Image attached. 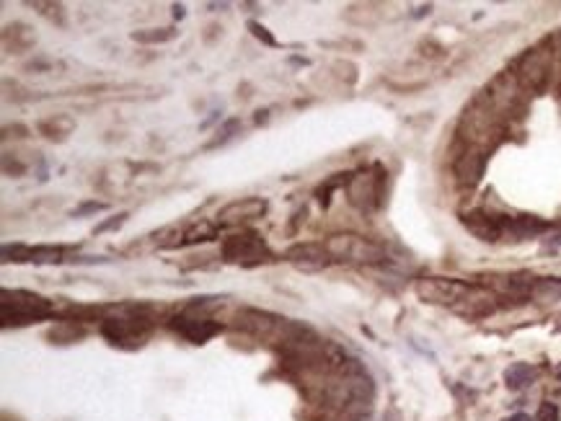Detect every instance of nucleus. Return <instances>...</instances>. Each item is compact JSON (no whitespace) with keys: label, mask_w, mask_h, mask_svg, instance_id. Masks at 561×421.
I'll list each match as a JSON object with an SVG mask.
<instances>
[{"label":"nucleus","mask_w":561,"mask_h":421,"mask_svg":"<svg viewBox=\"0 0 561 421\" xmlns=\"http://www.w3.org/2000/svg\"><path fill=\"white\" fill-rule=\"evenodd\" d=\"M536 297L543 300H559L561 297V279H538L536 285Z\"/></svg>","instance_id":"19"},{"label":"nucleus","mask_w":561,"mask_h":421,"mask_svg":"<svg viewBox=\"0 0 561 421\" xmlns=\"http://www.w3.org/2000/svg\"><path fill=\"white\" fill-rule=\"evenodd\" d=\"M507 421H533L530 416H525V413H515V416H510Z\"/></svg>","instance_id":"25"},{"label":"nucleus","mask_w":561,"mask_h":421,"mask_svg":"<svg viewBox=\"0 0 561 421\" xmlns=\"http://www.w3.org/2000/svg\"><path fill=\"white\" fill-rule=\"evenodd\" d=\"M3 41H6V47L13 49V52H24V49L34 47L37 37H34V32L26 24H13V26H6Z\"/></svg>","instance_id":"14"},{"label":"nucleus","mask_w":561,"mask_h":421,"mask_svg":"<svg viewBox=\"0 0 561 421\" xmlns=\"http://www.w3.org/2000/svg\"><path fill=\"white\" fill-rule=\"evenodd\" d=\"M536 421H559V406L551 403V401H543L538 406Z\"/></svg>","instance_id":"21"},{"label":"nucleus","mask_w":561,"mask_h":421,"mask_svg":"<svg viewBox=\"0 0 561 421\" xmlns=\"http://www.w3.org/2000/svg\"><path fill=\"white\" fill-rule=\"evenodd\" d=\"M285 259L308 271L323 269V266H329L334 261L323 243H295V246H290L285 251Z\"/></svg>","instance_id":"9"},{"label":"nucleus","mask_w":561,"mask_h":421,"mask_svg":"<svg viewBox=\"0 0 561 421\" xmlns=\"http://www.w3.org/2000/svg\"><path fill=\"white\" fill-rule=\"evenodd\" d=\"M65 248L60 246H34L29 248V261L34 264H57L63 261Z\"/></svg>","instance_id":"17"},{"label":"nucleus","mask_w":561,"mask_h":421,"mask_svg":"<svg viewBox=\"0 0 561 421\" xmlns=\"http://www.w3.org/2000/svg\"><path fill=\"white\" fill-rule=\"evenodd\" d=\"M383 191H385V174L380 166L352 174L349 181H347L349 202L357 209H362V212H373V209H378V207L383 205Z\"/></svg>","instance_id":"5"},{"label":"nucleus","mask_w":561,"mask_h":421,"mask_svg":"<svg viewBox=\"0 0 561 421\" xmlns=\"http://www.w3.org/2000/svg\"><path fill=\"white\" fill-rule=\"evenodd\" d=\"M383 421H399V416H396V411H388L383 416Z\"/></svg>","instance_id":"27"},{"label":"nucleus","mask_w":561,"mask_h":421,"mask_svg":"<svg viewBox=\"0 0 561 421\" xmlns=\"http://www.w3.org/2000/svg\"><path fill=\"white\" fill-rule=\"evenodd\" d=\"M471 287L473 285L460 282V279L430 277V279H419L417 282V294L425 302H434V305H453V308H458V305L468 297Z\"/></svg>","instance_id":"7"},{"label":"nucleus","mask_w":561,"mask_h":421,"mask_svg":"<svg viewBox=\"0 0 561 421\" xmlns=\"http://www.w3.org/2000/svg\"><path fill=\"white\" fill-rule=\"evenodd\" d=\"M240 129V119H228L223 124V127L217 129V137L212 140V143H207V150H212V148H217V145H223V143H228L236 132Z\"/></svg>","instance_id":"20"},{"label":"nucleus","mask_w":561,"mask_h":421,"mask_svg":"<svg viewBox=\"0 0 561 421\" xmlns=\"http://www.w3.org/2000/svg\"><path fill=\"white\" fill-rule=\"evenodd\" d=\"M266 212V202L262 197H243L220 209V223H240V220H257Z\"/></svg>","instance_id":"11"},{"label":"nucleus","mask_w":561,"mask_h":421,"mask_svg":"<svg viewBox=\"0 0 561 421\" xmlns=\"http://www.w3.org/2000/svg\"><path fill=\"white\" fill-rule=\"evenodd\" d=\"M176 37L174 29H150V32H135L132 39L143 41V44H163V41H171Z\"/></svg>","instance_id":"18"},{"label":"nucleus","mask_w":561,"mask_h":421,"mask_svg":"<svg viewBox=\"0 0 561 421\" xmlns=\"http://www.w3.org/2000/svg\"><path fill=\"white\" fill-rule=\"evenodd\" d=\"M150 331H153V320L145 316V308H137V305H122L120 316L106 318L101 323V334L112 344L124 346V349L143 346L145 339L150 336Z\"/></svg>","instance_id":"1"},{"label":"nucleus","mask_w":561,"mask_h":421,"mask_svg":"<svg viewBox=\"0 0 561 421\" xmlns=\"http://www.w3.org/2000/svg\"><path fill=\"white\" fill-rule=\"evenodd\" d=\"M174 16L184 18V6H174Z\"/></svg>","instance_id":"26"},{"label":"nucleus","mask_w":561,"mask_h":421,"mask_svg":"<svg viewBox=\"0 0 561 421\" xmlns=\"http://www.w3.org/2000/svg\"><path fill=\"white\" fill-rule=\"evenodd\" d=\"M559 375H561V370H559Z\"/></svg>","instance_id":"29"},{"label":"nucleus","mask_w":561,"mask_h":421,"mask_svg":"<svg viewBox=\"0 0 561 421\" xmlns=\"http://www.w3.org/2000/svg\"><path fill=\"white\" fill-rule=\"evenodd\" d=\"M536 367L528 365V362H515L505 370V382L510 390H522L528 388L530 382L536 380Z\"/></svg>","instance_id":"15"},{"label":"nucleus","mask_w":561,"mask_h":421,"mask_svg":"<svg viewBox=\"0 0 561 421\" xmlns=\"http://www.w3.org/2000/svg\"><path fill=\"white\" fill-rule=\"evenodd\" d=\"M326 421H354V419H349V416H344V413H339L337 419H326Z\"/></svg>","instance_id":"28"},{"label":"nucleus","mask_w":561,"mask_h":421,"mask_svg":"<svg viewBox=\"0 0 561 421\" xmlns=\"http://www.w3.org/2000/svg\"><path fill=\"white\" fill-rule=\"evenodd\" d=\"M484 166H486V155H484V153H479L476 148H468V150L460 153V155L456 158L458 181L465 183V186L479 183L481 174H484Z\"/></svg>","instance_id":"12"},{"label":"nucleus","mask_w":561,"mask_h":421,"mask_svg":"<svg viewBox=\"0 0 561 421\" xmlns=\"http://www.w3.org/2000/svg\"><path fill=\"white\" fill-rule=\"evenodd\" d=\"M220 254H223V261L238 264V266H259V264L274 261L272 248L266 246V240L257 231H240L228 235L220 246Z\"/></svg>","instance_id":"3"},{"label":"nucleus","mask_w":561,"mask_h":421,"mask_svg":"<svg viewBox=\"0 0 561 421\" xmlns=\"http://www.w3.org/2000/svg\"><path fill=\"white\" fill-rule=\"evenodd\" d=\"M0 308H3V326H26L44 320L55 313V305L41 297V294L26 292V290H3L0 294Z\"/></svg>","instance_id":"2"},{"label":"nucleus","mask_w":561,"mask_h":421,"mask_svg":"<svg viewBox=\"0 0 561 421\" xmlns=\"http://www.w3.org/2000/svg\"><path fill=\"white\" fill-rule=\"evenodd\" d=\"M37 129H39L47 140L63 143L65 137L75 129V119H72L70 114H55V117H49V119H41L39 124H37Z\"/></svg>","instance_id":"13"},{"label":"nucleus","mask_w":561,"mask_h":421,"mask_svg":"<svg viewBox=\"0 0 561 421\" xmlns=\"http://www.w3.org/2000/svg\"><path fill=\"white\" fill-rule=\"evenodd\" d=\"M463 225L476 238L494 243L505 235V215H489V212H468L463 215Z\"/></svg>","instance_id":"10"},{"label":"nucleus","mask_w":561,"mask_h":421,"mask_svg":"<svg viewBox=\"0 0 561 421\" xmlns=\"http://www.w3.org/2000/svg\"><path fill=\"white\" fill-rule=\"evenodd\" d=\"M548 60H551V55L546 49H528L515 65L517 83L522 88H528V91H541L546 86V78H548Z\"/></svg>","instance_id":"8"},{"label":"nucleus","mask_w":561,"mask_h":421,"mask_svg":"<svg viewBox=\"0 0 561 421\" xmlns=\"http://www.w3.org/2000/svg\"><path fill=\"white\" fill-rule=\"evenodd\" d=\"M249 29H251V34H254V37H257L259 41H264L266 47H277V39H274L272 34L266 32V29L262 24H259V21H249Z\"/></svg>","instance_id":"22"},{"label":"nucleus","mask_w":561,"mask_h":421,"mask_svg":"<svg viewBox=\"0 0 561 421\" xmlns=\"http://www.w3.org/2000/svg\"><path fill=\"white\" fill-rule=\"evenodd\" d=\"M124 220H127V212H122V215L112 217V220H106V223H101L96 228V233H106V231H114V228H120V225H124Z\"/></svg>","instance_id":"24"},{"label":"nucleus","mask_w":561,"mask_h":421,"mask_svg":"<svg viewBox=\"0 0 561 421\" xmlns=\"http://www.w3.org/2000/svg\"><path fill=\"white\" fill-rule=\"evenodd\" d=\"M205 305H207V302H202V300L192 302V305H189V308H186L181 316H176V318L171 320V328H174L176 334H181L186 342H192V344L209 342L212 336L223 331V326H220L217 320L207 318V316L202 313V310H205Z\"/></svg>","instance_id":"6"},{"label":"nucleus","mask_w":561,"mask_h":421,"mask_svg":"<svg viewBox=\"0 0 561 421\" xmlns=\"http://www.w3.org/2000/svg\"><path fill=\"white\" fill-rule=\"evenodd\" d=\"M326 251L331 254L334 261H357V264H380L385 261V248L380 243L354 233H339L331 235L326 243Z\"/></svg>","instance_id":"4"},{"label":"nucleus","mask_w":561,"mask_h":421,"mask_svg":"<svg viewBox=\"0 0 561 421\" xmlns=\"http://www.w3.org/2000/svg\"><path fill=\"white\" fill-rule=\"evenodd\" d=\"M217 235V228L212 223H197L192 228H186L179 246H194V243H207Z\"/></svg>","instance_id":"16"},{"label":"nucleus","mask_w":561,"mask_h":421,"mask_svg":"<svg viewBox=\"0 0 561 421\" xmlns=\"http://www.w3.org/2000/svg\"><path fill=\"white\" fill-rule=\"evenodd\" d=\"M101 209H106V205H101V202H86L78 209H72V217H83L89 215V212H101Z\"/></svg>","instance_id":"23"}]
</instances>
